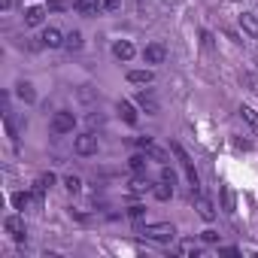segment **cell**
<instances>
[{"instance_id": "26", "label": "cell", "mask_w": 258, "mask_h": 258, "mask_svg": "<svg viewBox=\"0 0 258 258\" xmlns=\"http://www.w3.org/2000/svg\"><path fill=\"white\" fill-rule=\"evenodd\" d=\"M127 185H131V191H137V195H140V191H146V188H149V179H146V176H134Z\"/></svg>"}, {"instance_id": "28", "label": "cell", "mask_w": 258, "mask_h": 258, "mask_svg": "<svg viewBox=\"0 0 258 258\" xmlns=\"http://www.w3.org/2000/svg\"><path fill=\"white\" fill-rule=\"evenodd\" d=\"M100 10H106V13H118V10H121V0H103Z\"/></svg>"}, {"instance_id": "24", "label": "cell", "mask_w": 258, "mask_h": 258, "mask_svg": "<svg viewBox=\"0 0 258 258\" xmlns=\"http://www.w3.org/2000/svg\"><path fill=\"white\" fill-rule=\"evenodd\" d=\"M28 204H31V195H28V191H16V195H13V207H16V210H25Z\"/></svg>"}, {"instance_id": "10", "label": "cell", "mask_w": 258, "mask_h": 258, "mask_svg": "<svg viewBox=\"0 0 258 258\" xmlns=\"http://www.w3.org/2000/svg\"><path fill=\"white\" fill-rule=\"evenodd\" d=\"M152 79H155L152 70H127V82L131 85H149Z\"/></svg>"}, {"instance_id": "30", "label": "cell", "mask_w": 258, "mask_h": 258, "mask_svg": "<svg viewBox=\"0 0 258 258\" xmlns=\"http://www.w3.org/2000/svg\"><path fill=\"white\" fill-rule=\"evenodd\" d=\"M64 7H67L64 0H49V4H46V10H49V13H61Z\"/></svg>"}, {"instance_id": "20", "label": "cell", "mask_w": 258, "mask_h": 258, "mask_svg": "<svg viewBox=\"0 0 258 258\" xmlns=\"http://www.w3.org/2000/svg\"><path fill=\"white\" fill-rule=\"evenodd\" d=\"M146 155H149V158H152V161H158V164H167V158H170V155H167V152H164V149H158V146H155V143H152V146H149V149H146Z\"/></svg>"}, {"instance_id": "4", "label": "cell", "mask_w": 258, "mask_h": 258, "mask_svg": "<svg viewBox=\"0 0 258 258\" xmlns=\"http://www.w3.org/2000/svg\"><path fill=\"white\" fill-rule=\"evenodd\" d=\"M73 149H76V155L91 158V155H97V137L94 134H79L76 143H73Z\"/></svg>"}, {"instance_id": "2", "label": "cell", "mask_w": 258, "mask_h": 258, "mask_svg": "<svg viewBox=\"0 0 258 258\" xmlns=\"http://www.w3.org/2000/svg\"><path fill=\"white\" fill-rule=\"evenodd\" d=\"M170 152H173V155L179 158V164H182V170H185V176H188V185H191V195H195L201 182H198V173H195V164H191V158H188V152H185V149H182L179 143H170Z\"/></svg>"}, {"instance_id": "22", "label": "cell", "mask_w": 258, "mask_h": 258, "mask_svg": "<svg viewBox=\"0 0 258 258\" xmlns=\"http://www.w3.org/2000/svg\"><path fill=\"white\" fill-rule=\"evenodd\" d=\"M127 164H131L134 173H143L146 170V155H131V158H127Z\"/></svg>"}, {"instance_id": "3", "label": "cell", "mask_w": 258, "mask_h": 258, "mask_svg": "<svg viewBox=\"0 0 258 258\" xmlns=\"http://www.w3.org/2000/svg\"><path fill=\"white\" fill-rule=\"evenodd\" d=\"M73 127H76V115H73V112L61 109V112L52 115V131H55V134H70Z\"/></svg>"}, {"instance_id": "11", "label": "cell", "mask_w": 258, "mask_h": 258, "mask_svg": "<svg viewBox=\"0 0 258 258\" xmlns=\"http://www.w3.org/2000/svg\"><path fill=\"white\" fill-rule=\"evenodd\" d=\"M100 4H103V0H73V10H76L79 16H94Z\"/></svg>"}, {"instance_id": "13", "label": "cell", "mask_w": 258, "mask_h": 258, "mask_svg": "<svg viewBox=\"0 0 258 258\" xmlns=\"http://www.w3.org/2000/svg\"><path fill=\"white\" fill-rule=\"evenodd\" d=\"M240 28H243L249 37H258V19H255V13H243V16H240Z\"/></svg>"}, {"instance_id": "9", "label": "cell", "mask_w": 258, "mask_h": 258, "mask_svg": "<svg viewBox=\"0 0 258 258\" xmlns=\"http://www.w3.org/2000/svg\"><path fill=\"white\" fill-rule=\"evenodd\" d=\"M134 52H137V49L127 43V40H118V43L112 46V55H115L118 61H131V58H134Z\"/></svg>"}, {"instance_id": "12", "label": "cell", "mask_w": 258, "mask_h": 258, "mask_svg": "<svg viewBox=\"0 0 258 258\" xmlns=\"http://www.w3.org/2000/svg\"><path fill=\"white\" fill-rule=\"evenodd\" d=\"M118 115L127 121V124H137V109L131 100H118Z\"/></svg>"}, {"instance_id": "5", "label": "cell", "mask_w": 258, "mask_h": 258, "mask_svg": "<svg viewBox=\"0 0 258 258\" xmlns=\"http://www.w3.org/2000/svg\"><path fill=\"white\" fill-rule=\"evenodd\" d=\"M164 58H167V49H164L161 43H149V46L143 49V61H146V64H164Z\"/></svg>"}, {"instance_id": "31", "label": "cell", "mask_w": 258, "mask_h": 258, "mask_svg": "<svg viewBox=\"0 0 258 258\" xmlns=\"http://www.w3.org/2000/svg\"><path fill=\"white\" fill-rule=\"evenodd\" d=\"M161 179H167V182H176V173H173L167 164H161Z\"/></svg>"}, {"instance_id": "27", "label": "cell", "mask_w": 258, "mask_h": 258, "mask_svg": "<svg viewBox=\"0 0 258 258\" xmlns=\"http://www.w3.org/2000/svg\"><path fill=\"white\" fill-rule=\"evenodd\" d=\"M127 216H131V219H134V222H140V219H143V216H146V207H143V204H134V207H131V210H127Z\"/></svg>"}, {"instance_id": "16", "label": "cell", "mask_w": 258, "mask_h": 258, "mask_svg": "<svg viewBox=\"0 0 258 258\" xmlns=\"http://www.w3.org/2000/svg\"><path fill=\"white\" fill-rule=\"evenodd\" d=\"M82 43H85V40H82V34H79V31H70V34H67V40H64V49H67V52H79V49H82Z\"/></svg>"}, {"instance_id": "17", "label": "cell", "mask_w": 258, "mask_h": 258, "mask_svg": "<svg viewBox=\"0 0 258 258\" xmlns=\"http://www.w3.org/2000/svg\"><path fill=\"white\" fill-rule=\"evenodd\" d=\"M152 191H155V198H158V201H170V198H173V182L161 179V182H158Z\"/></svg>"}, {"instance_id": "29", "label": "cell", "mask_w": 258, "mask_h": 258, "mask_svg": "<svg viewBox=\"0 0 258 258\" xmlns=\"http://www.w3.org/2000/svg\"><path fill=\"white\" fill-rule=\"evenodd\" d=\"M201 240H204V243H219V231H213V228H207V231L201 234Z\"/></svg>"}, {"instance_id": "15", "label": "cell", "mask_w": 258, "mask_h": 258, "mask_svg": "<svg viewBox=\"0 0 258 258\" xmlns=\"http://www.w3.org/2000/svg\"><path fill=\"white\" fill-rule=\"evenodd\" d=\"M16 94H19L25 103H34V100H37V91H34L31 82H19V85H16Z\"/></svg>"}, {"instance_id": "25", "label": "cell", "mask_w": 258, "mask_h": 258, "mask_svg": "<svg viewBox=\"0 0 258 258\" xmlns=\"http://www.w3.org/2000/svg\"><path fill=\"white\" fill-rule=\"evenodd\" d=\"M179 252H182V255H195V258H198V255H201V246H198L195 240H182Z\"/></svg>"}, {"instance_id": "33", "label": "cell", "mask_w": 258, "mask_h": 258, "mask_svg": "<svg viewBox=\"0 0 258 258\" xmlns=\"http://www.w3.org/2000/svg\"><path fill=\"white\" fill-rule=\"evenodd\" d=\"M137 146H140V149H149V146H152V137H137Z\"/></svg>"}, {"instance_id": "32", "label": "cell", "mask_w": 258, "mask_h": 258, "mask_svg": "<svg viewBox=\"0 0 258 258\" xmlns=\"http://www.w3.org/2000/svg\"><path fill=\"white\" fill-rule=\"evenodd\" d=\"M201 43H204V49H213V34L210 31H201Z\"/></svg>"}, {"instance_id": "7", "label": "cell", "mask_w": 258, "mask_h": 258, "mask_svg": "<svg viewBox=\"0 0 258 258\" xmlns=\"http://www.w3.org/2000/svg\"><path fill=\"white\" fill-rule=\"evenodd\" d=\"M4 228H7V234H13V240H25V219L22 216H7L4 219Z\"/></svg>"}, {"instance_id": "14", "label": "cell", "mask_w": 258, "mask_h": 258, "mask_svg": "<svg viewBox=\"0 0 258 258\" xmlns=\"http://www.w3.org/2000/svg\"><path fill=\"white\" fill-rule=\"evenodd\" d=\"M43 16H46L43 7H31V10H25V25L37 28V25H43Z\"/></svg>"}, {"instance_id": "6", "label": "cell", "mask_w": 258, "mask_h": 258, "mask_svg": "<svg viewBox=\"0 0 258 258\" xmlns=\"http://www.w3.org/2000/svg\"><path fill=\"white\" fill-rule=\"evenodd\" d=\"M134 100H137V106H140V109H143V112H146V115H158V109H161V106H158V100H155V94H152V91H140V94H137V97H134Z\"/></svg>"}, {"instance_id": "19", "label": "cell", "mask_w": 258, "mask_h": 258, "mask_svg": "<svg viewBox=\"0 0 258 258\" xmlns=\"http://www.w3.org/2000/svg\"><path fill=\"white\" fill-rule=\"evenodd\" d=\"M234 207H237L234 191H231L228 185H222V210H225V213H234Z\"/></svg>"}, {"instance_id": "23", "label": "cell", "mask_w": 258, "mask_h": 258, "mask_svg": "<svg viewBox=\"0 0 258 258\" xmlns=\"http://www.w3.org/2000/svg\"><path fill=\"white\" fill-rule=\"evenodd\" d=\"M240 115H243V118H246V121L255 127V131H258V112H255L252 106H240Z\"/></svg>"}, {"instance_id": "1", "label": "cell", "mask_w": 258, "mask_h": 258, "mask_svg": "<svg viewBox=\"0 0 258 258\" xmlns=\"http://www.w3.org/2000/svg\"><path fill=\"white\" fill-rule=\"evenodd\" d=\"M140 234H146L149 240H158V243H170V240L176 237V228H173L170 222H155V225L140 228Z\"/></svg>"}, {"instance_id": "21", "label": "cell", "mask_w": 258, "mask_h": 258, "mask_svg": "<svg viewBox=\"0 0 258 258\" xmlns=\"http://www.w3.org/2000/svg\"><path fill=\"white\" fill-rule=\"evenodd\" d=\"M64 188H67L70 195H79V191H82V179L70 173V176H64Z\"/></svg>"}, {"instance_id": "8", "label": "cell", "mask_w": 258, "mask_h": 258, "mask_svg": "<svg viewBox=\"0 0 258 258\" xmlns=\"http://www.w3.org/2000/svg\"><path fill=\"white\" fill-rule=\"evenodd\" d=\"M64 40H67V37H64L58 28H46V31H43V46H49V49H61Z\"/></svg>"}, {"instance_id": "34", "label": "cell", "mask_w": 258, "mask_h": 258, "mask_svg": "<svg viewBox=\"0 0 258 258\" xmlns=\"http://www.w3.org/2000/svg\"><path fill=\"white\" fill-rule=\"evenodd\" d=\"M0 7H4V10H10V7H13V0H0Z\"/></svg>"}, {"instance_id": "18", "label": "cell", "mask_w": 258, "mask_h": 258, "mask_svg": "<svg viewBox=\"0 0 258 258\" xmlns=\"http://www.w3.org/2000/svg\"><path fill=\"white\" fill-rule=\"evenodd\" d=\"M198 213H201L204 222H213V219H216V210H213V204H210L207 198H198Z\"/></svg>"}]
</instances>
